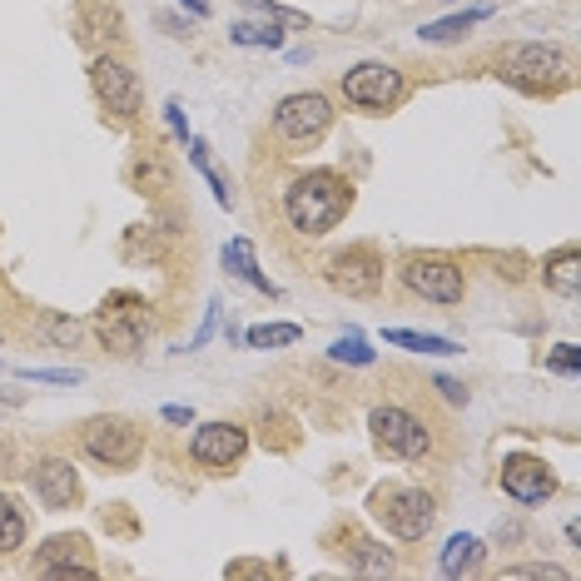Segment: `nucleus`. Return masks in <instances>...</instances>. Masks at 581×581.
Segmentation results:
<instances>
[{"instance_id":"7","label":"nucleus","mask_w":581,"mask_h":581,"mask_svg":"<svg viewBox=\"0 0 581 581\" xmlns=\"http://www.w3.org/2000/svg\"><path fill=\"white\" fill-rule=\"evenodd\" d=\"M343 95L358 110H393L398 95H403V75L393 65H383V60H363V65H353L343 75Z\"/></svg>"},{"instance_id":"8","label":"nucleus","mask_w":581,"mask_h":581,"mask_svg":"<svg viewBox=\"0 0 581 581\" xmlns=\"http://www.w3.org/2000/svg\"><path fill=\"white\" fill-rule=\"evenodd\" d=\"M95 333H100L105 348H115V353H135V348L145 343V303H140L135 293H115V298H105V308L95 313Z\"/></svg>"},{"instance_id":"23","label":"nucleus","mask_w":581,"mask_h":581,"mask_svg":"<svg viewBox=\"0 0 581 581\" xmlns=\"http://www.w3.org/2000/svg\"><path fill=\"white\" fill-rule=\"evenodd\" d=\"M229 40H234V45H264V50H279V45H284V30L244 20V25H234V30H229Z\"/></svg>"},{"instance_id":"14","label":"nucleus","mask_w":581,"mask_h":581,"mask_svg":"<svg viewBox=\"0 0 581 581\" xmlns=\"http://www.w3.org/2000/svg\"><path fill=\"white\" fill-rule=\"evenodd\" d=\"M120 35H125V20H120V10L110 0H80V10H75V40L85 50H100V45H110Z\"/></svg>"},{"instance_id":"11","label":"nucleus","mask_w":581,"mask_h":581,"mask_svg":"<svg viewBox=\"0 0 581 581\" xmlns=\"http://www.w3.org/2000/svg\"><path fill=\"white\" fill-rule=\"evenodd\" d=\"M502 492H507L512 502H522V507H537V502H547V497L557 492V477H552V467H547L542 457L512 452V457L502 462Z\"/></svg>"},{"instance_id":"17","label":"nucleus","mask_w":581,"mask_h":581,"mask_svg":"<svg viewBox=\"0 0 581 581\" xmlns=\"http://www.w3.org/2000/svg\"><path fill=\"white\" fill-rule=\"evenodd\" d=\"M482 537H467V532H457L447 547H442V557H437V567H442V577H472L477 567H482Z\"/></svg>"},{"instance_id":"1","label":"nucleus","mask_w":581,"mask_h":581,"mask_svg":"<svg viewBox=\"0 0 581 581\" xmlns=\"http://www.w3.org/2000/svg\"><path fill=\"white\" fill-rule=\"evenodd\" d=\"M348 204H353V189L333 169H313V174L293 179L284 194V214L298 234H328L348 214Z\"/></svg>"},{"instance_id":"12","label":"nucleus","mask_w":581,"mask_h":581,"mask_svg":"<svg viewBox=\"0 0 581 581\" xmlns=\"http://www.w3.org/2000/svg\"><path fill=\"white\" fill-rule=\"evenodd\" d=\"M328 284L338 293H348V298L378 293V284H383V259H378V249H368V244L343 249V254L328 264Z\"/></svg>"},{"instance_id":"5","label":"nucleus","mask_w":581,"mask_h":581,"mask_svg":"<svg viewBox=\"0 0 581 581\" xmlns=\"http://www.w3.org/2000/svg\"><path fill=\"white\" fill-rule=\"evenodd\" d=\"M368 428H373V442H378L388 457H403V462L428 457V447H433L428 428H423V423H418L408 408H373Z\"/></svg>"},{"instance_id":"26","label":"nucleus","mask_w":581,"mask_h":581,"mask_svg":"<svg viewBox=\"0 0 581 581\" xmlns=\"http://www.w3.org/2000/svg\"><path fill=\"white\" fill-rule=\"evenodd\" d=\"M189 159H194V169H199V174L209 179V189H214V199H219V204H229V184H224V179H219V174L209 169V154H204V140H189Z\"/></svg>"},{"instance_id":"35","label":"nucleus","mask_w":581,"mask_h":581,"mask_svg":"<svg viewBox=\"0 0 581 581\" xmlns=\"http://www.w3.org/2000/svg\"><path fill=\"white\" fill-rule=\"evenodd\" d=\"M164 418H169V423H189L194 413H189V408H164Z\"/></svg>"},{"instance_id":"36","label":"nucleus","mask_w":581,"mask_h":581,"mask_svg":"<svg viewBox=\"0 0 581 581\" xmlns=\"http://www.w3.org/2000/svg\"><path fill=\"white\" fill-rule=\"evenodd\" d=\"M184 5H189L194 15H209V0H184Z\"/></svg>"},{"instance_id":"16","label":"nucleus","mask_w":581,"mask_h":581,"mask_svg":"<svg viewBox=\"0 0 581 581\" xmlns=\"http://www.w3.org/2000/svg\"><path fill=\"white\" fill-rule=\"evenodd\" d=\"M80 552H85V537H50V542L40 547V572L55 577V581H70V577L95 581V567H90Z\"/></svg>"},{"instance_id":"3","label":"nucleus","mask_w":581,"mask_h":581,"mask_svg":"<svg viewBox=\"0 0 581 581\" xmlns=\"http://www.w3.org/2000/svg\"><path fill=\"white\" fill-rule=\"evenodd\" d=\"M567 55L557 50V45H512L507 50V60H502V75L512 80V85H522V90H532V95H547V90H557L562 80H567Z\"/></svg>"},{"instance_id":"10","label":"nucleus","mask_w":581,"mask_h":581,"mask_svg":"<svg viewBox=\"0 0 581 581\" xmlns=\"http://www.w3.org/2000/svg\"><path fill=\"white\" fill-rule=\"evenodd\" d=\"M90 85H95V95H100V105H105L110 115H120V120L140 115V80H135V70H130L125 60L100 55V60L90 65Z\"/></svg>"},{"instance_id":"13","label":"nucleus","mask_w":581,"mask_h":581,"mask_svg":"<svg viewBox=\"0 0 581 581\" xmlns=\"http://www.w3.org/2000/svg\"><path fill=\"white\" fill-rule=\"evenodd\" d=\"M244 447H249V433L234 428V423H204L194 433V442H189V452H194L199 467H234L244 457Z\"/></svg>"},{"instance_id":"27","label":"nucleus","mask_w":581,"mask_h":581,"mask_svg":"<svg viewBox=\"0 0 581 581\" xmlns=\"http://www.w3.org/2000/svg\"><path fill=\"white\" fill-rule=\"evenodd\" d=\"M502 581H567V572L552 562H527V567H507Z\"/></svg>"},{"instance_id":"34","label":"nucleus","mask_w":581,"mask_h":581,"mask_svg":"<svg viewBox=\"0 0 581 581\" xmlns=\"http://www.w3.org/2000/svg\"><path fill=\"white\" fill-rule=\"evenodd\" d=\"M437 388H442V398H447V403H467L462 383H452V378H437Z\"/></svg>"},{"instance_id":"22","label":"nucleus","mask_w":581,"mask_h":581,"mask_svg":"<svg viewBox=\"0 0 581 581\" xmlns=\"http://www.w3.org/2000/svg\"><path fill=\"white\" fill-rule=\"evenodd\" d=\"M298 338H303L298 323H259V328L244 333L249 348H289V343H298Z\"/></svg>"},{"instance_id":"15","label":"nucleus","mask_w":581,"mask_h":581,"mask_svg":"<svg viewBox=\"0 0 581 581\" xmlns=\"http://www.w3.org/2000/svg\"><path fill=\"white\" fill-rule=\"evenodd\" d=\"M35 497H40L50 512L75 507V502H80V477H75V467H70L65 457H45V462L35 467Z\"/></svg>"},{"instance_id":"20","label":"nucleus","mask_w":581,"mask_h":581,"mask_svg":"<svg viewBox=\"0 0 581 581\" xmlns=\"http://www.w3.org/2000/svg\"><path fill=\"white\" fill-rule=\"evenodd\" d=\"M492 10L487 5H477V10H462V15H447V20H433V25H423V40H433V45H447V40H462L477 20H487Z\"/></svg>"},{"instance_id":"30","label":"nucleus","mask_w":581,"mask_h":581,"mask_svg":"<svg viewBox=\"0 0 581 581\" xmlns=\"http://www.w3.org/2000/svg\"><path fill=\"white\" fill-rule=\"evenodd\" d=\"M20 378H30V383H80V373L75 368H20Z\"/></svg>"},{"instance_id":"9","label":"nucleus","mask_w":581,"mask_h":581,"mask_svg":"<svg viewBox=\"0 0 581 581\" xmlns=\"http://www.w3.org/2000/svg\"><path fill=\"white\" fill-rule=\"evenodd\" d=\"M328 120H333V105H328V95H318V90L289 95V100H279V110H274V130H279L284 140H293V145L318 140V135L328 130Z\"/></svg>"},{"instance_id":"21","label":"nucleus","mask_w":581,"mask_h":581,"mask_svg":"<svg viewBox=\"0 0 581 581\" xmlns=\"http://www.w3.org/2000/svg\"><path fill=\"white\" fill-rule=\"evenodd\" d=\"M383 338H388L393 348H408V353H437V358H442V353H457V343H452V338H437V333H413V328H388Z\"/></svg>"},{"instance_id":"25","label":"nucleus","mask_w":581,"mask_h":581,"mask_svg":"<svg viewBox=\"0 0 581 581\" xmlns=\"http://www.w3.org/2000/svg\"><path fill=\"white\" fill-rule=\"evenodd\" d=\"M328 353H333L338 363H358V368H363V363H373V348H368V338H363V333H343Z\"/></svg>"},{"instance_id":"6","label":"nucleus","mask_w":581,"mask_h":581,"mask_svg":"<svg viewBox=\"0 0 581 581\" xmlns=\"http://www.w3.org/2000/svg\"><path fill=\"white\" fill-rule=\"evenodd\" d=\"M80 442L105 467H135L140 462V428L125 423V418H90L80 428Z\"/></svg>"},{"instance_id":"28","label":"nucleus","mask_w":581,"mask_h":581,"mask_svg":"<svg viewBox=\"0 0 581 581\" xmlns=\"http://www.w3.org/2000/svg\"><path fill=\"white\" fill-rule=\"evenodd\" d=\"M40 328H45V338H50V343H65V348H75V343H80V333H85L75 318H60V313H50Z\"/></svg>"},{"instance_id":"32","label":"nucleus","mask_w":581,"mask_h":581,"mask_svg":"<svg viewBox=\"0 0 581 581\" xmlns=\"http://www.w3.org/2000/svg\"><path fill=\"white\" fill-rule=\"evenodd\" d=\"M547 368H552V373H581V348L577 343H562V348L547 358Z\"/></svg>"},{"instance_id":"4","label":"nucleus","mask_w":581,"mask_h":581,"mask_svg":"<svg viewBox=\"0 0 581 581\" xmlns=\"http://www.w3.org/2000/svg\"><path fill=\"white\" fill-rule=\"evenodd\" d=\"M398 279L418 298H433V303H462V293H467L462 269L452 259H442V254H408L403 269H398Z\"/></svg>"},{"instance_id":"19","label":"nucleus","mask_w":581,"mask_h":581,"mask_svg":"<svg viewBox=\"0 0 581 581\" xmlns=\"http://www.w3.org/2000/svg\"><path fill=\"white\" fill-rule=\"evenodd\" d=\"M224 264H229V274H234V279H244L249 289L279 298V289H274V284L259 274V264H254V244H249V239H229V244H224Z\"/></svg>"},{"instance_id":"24","label":"nucleus","mask_w":581,"mask_h":581,"mask_svg":"<svg viewBox=\"0 0 581 581\" xmlns=\"http://www.w3.org/2000/svg\"><path fill=\"white\" fill-rule=\"evenodd\" d=\"M25 542V517L10 497H0V552H15Z\"/></svg>"},{"instance_id":"31","label":"nucleus","mask_w":581,"mask_h":581,"mask_svg":"<svg viewBox=\"0 0 581 581\" xmlns=\"http://www.w3.org/2000/svg\"><path fill=\"white\" fill-rule=\"evenodd\" d=\"M358 567H363V572H393V557L378 552L373 542H358Z\"/></svg>"},{"instance_id":"29","label":"nucleus","mask_w":581,"mask_h":581,"mask_svg":"<svg viewBox=\"0 0 581 581\" xmlns=\"http://www.w3.org/2000/svg\"><path fill=\"white\" fill-rule=\"evenodd\" d=\"M244 10H254V15H269V20H284V25H308L298 10H284V5H274V0H244Z\"/></svg>"},{"instance_id":"18","label":"nucleus","mask_w":581,"mask_h":581,"mask_svg":"<svg viewBox=\"0 0 581 581\" xmlns=\"http://www.w3.org/2000/svg\"><path fill=\"white\" fill-rule=\"evenodd\" d=\"M542 279H547V289H552V293L577 298V293H581V254H577V249H557V254H547Z\"/></svg>"},{"instance_id":"2","label":"nucleus","mask_w":581,"mask_h":581,"mask_svg":"<svg viewBox=\"0 0 581 581\" xmlns=\"http://www.w3.org/2000/svg\"><path fill=\"white\" fill-rule=\"evenodd\" d=\"M368 512L388 527V537H398V542H418V537H428L433 532V497L423 492V487H403V482H388V487H378L373 497H368Z\"/></svg>"},{"instance_id":"33","label":"nucleus","mask_w":581,"mask_h":581,"mask_svg":"<svg viewBox=\"0 0 581 581\" xmlns=\"http://www.w3.org/2000/svg\"><path fill=\"white\" fill-rule=\"evenodd\" d=\"M164 115H169V125H174V135H179V140H189V125H184V115H179V105H174V100L164 105Z\"/></svg>"}]
</instances>
